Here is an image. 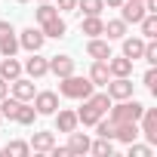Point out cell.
Wrapping results in <instances>:
<instances>
[{"mask_svg":"<svg viewBox=\"0 0 157 157\" xmlns=\"http://www.w3.org/2000/svg\"><path fill=\"white\" fill-rule=\"evenodd\" d=\"M83 102V108L77 111V120H80L83 126H93L96 120H102L105 114H108V108H111V96L108 93H90L86 99H80Z\"/></svg>","mask_w":157,"mask_h":157,"instance_id":"obj_1","label":"cell"},{"mask_svg":"<svg viewBox=\"0 0 157 157\" xmlns=\"http://www.w3.org/2000/svg\"><path fill=\"white\" fill-rule=\"evenodd\" d=\"M142 111H145V105H142V102H136V99H120L117 105H111L108 120H111L114 126H120V123H139Z\"/></svg>","mask_w":157,"mask_h":157,"instance_id":"obj_2","label":"cell"},{"mask_svg":"<svg viewBox=\"0 0 157 157\" xmlns=\"http://www.w3.org/2000/svg\"><path fill=\"white\" fill-rule=\"evenodd\" d=\"M96 86H93V80L90 77H77V74H68V77H59V93L65 96V99H86L90 93H93Z\"/></svg>","mask_w":157,"mask_h":157,"instance_id":"obj_3","label":"cell"},{"mask_svg":"<svg viewBox=\"0 0 157 157\" xmlns=\"http://www.w3.org/2000/svg\"><path fill=\"white\" fill-rule=\"evenodd\" d=\"M132 80L129 77H111V80L105 83V93L111 96V102H120V99H132Z\"/></svg>","mask_w":157,"mask_h":157,"instance_id":"obj_4","label":"cell"},{"mask_svg":"<svg viewBox=\"0 0 157 157\" xmlns=\"http://www.w3.org/2000/svg\"><path fill=\"white\" fill-rule=\"evenodd\" d=\"M139 136L148 139V145H157V108H145L139 117Z\"/></svg>","mask_w":157,"mask_h":157,"instance_id":"obj_5","label":"cell"},{"mask_svg":"<svg viewBox=\"0 0 157 157\" xmlns=\"http://www.w3.org/2000/svg\"><path fill=\"white\" fill-rule=\"evenodd\" d=\"M43 43H46V37H43V31H40V28H25V31L19 34V49L40 52V49H43Z\"/></svg>","mask_w":157,"mask_h":157,"instance_id":"obj_6","label":"cell"},{"mask_svg":"<svg viewBox=\"0 0 157 157\" xmlns=\"http://www.w3.org/2000/svg\"><path fill=\"white\" fill-rule=\"evenodd\" d=\"M22 71L31 77V80H40V77H46V74H49V59H43L40 52H31V59L22 65Z\"/></svg>","mask_w":157,"mask_h":157,"instance_id":"obj_7","label":"cell"},{"mask_svg":"<svg viewBox=\"0 0 157 157\" xmlns=\"http://www.w3.org/2000/svg\"><path fill=\"white\" fill-rule=\"evenodd\" d=\"M34 111L37 114H56L59 111V96L56 93H49V90H43V93H34Z\"/></svg>","mask_w":157,"mask_h":157,"instance_id":"obj_8","label":"cell"},{"mask_svg":"<svg viewBox=\"0 0 157 157\" xmlns=\"http://www.w3.org/2000/svg\"><path fill=\"white\" fill-rule=\"evenodd\" d=\"M142 16H145V3H142V0H123V3H120V19L126 25H139Z\"/></svg>","mask_w":157,"mask_h":157,"instance_id":"obj_9","label":"cell"},{"mask_svg":"<svg viewBox=\"0 0 157 157\" xmlns=\"http://www.w3.org/2000/svg\"><path fill=\"white\" fill-rule=\"evenodd\" d=\"M10 93L19 99V102H31L34 99V80L31 77H16V80H10Z\"/></svg>","mask_w":157,"mask_h":157,"instance_id":"obj_10","label":"cell"},{"mask_svg":"<svg viewBox=\"0 0 157 157\" xmlns=\"http://www.w3.org/2000/svg\"><path fill=\"white\" fill-rule=\"evenodd\" d=\"M86 56H90L93 62H108V59H111V46H108V40L90 37V43H86Z\"/></svg>","mask_w":157,"mask_h":157,"instance_id":"obj_11","label":"cell"},{"mask_svg":"<svg viewBox=\"0 0 157 157\" xmlns=\"http://www.w3.org/2000/svg\"><path fill=\"white\" fill-rule=\"evenodd\" d=\"M80 126V120H77V111H68V108H59L56 111V129L59 132H71Z\"/></svg>","mask_w":157,"mask_h":157,"instance_id":"obj_12","label":"cell"},{"mask_svg":"<svg viewBox=\"0 0 157 157\" xmlns=\"http://www.w3.org/2000/svg\"><path fill=\"white\" fill-rule=\"evenodd\" d=\"M0 77H3L6 83L16 80V77H22V62L16 56H3V59H0Z\"/></svg>","mask_w":157,"mask_h":157,"instance_id":"obj_13","label":"cell"},{"mask_svg":"<svg viewBox=\"0 0 157 157\" xmlns=\"http://www.w3.org/2000/svg\"><path fill=\"white\" fill-rule=\"evenodd\" d=\"M49 74H56V77L74 74V59H71V56H52V59H49Z\"/></svg>","mask_w":157,"mask_h":157,"instance_id":"obj_14","label":"cell"},{"mask_svg":"<svg viewBox=\"0 0 157 157\" xmlns=\"http://www.w3.org/2000/svg\"><path fill=\"white\" fill-rule=\"evenodd\" d=\"M68 151H71V154H90V136L71 129V132H68Z\"/></svg>","mask_w":157,"mask_h":157,"instance_id":"obj_15","label":"cell"},{"mask_svg":"<svg viewBox=\"0 0 157 157\" xmlns=\"http://www.w3.org/2000/svg\"><path fill=\"white\" fill-rule=\"evenodd\" d=\"M40 31H43V37H65V31H68V25H65V19L62 16H52V19H46L43 25H40Z\"/></svg>","mask_w":157,"mask_h":157,"instance_id":"obj_16","label":"cell"},{"mask_svg":"<svg viewBox=\"0 0 157 157\" xmlns=\"http://www.w3.org/2000/svg\"><path fill=\"white\" fill-rule=\"evenodd\" d=\"M108 71H111V77H129L132 74V59H126V56H111L108 59Z\"/></svg>","mask_w":157,"mask_h":157,"instance_id":"obj_17","label":"cell"},{"mask_svg":"<svg viewBox=\"0 0 157 157\" xmlns=\"http://www.w3.org/2000/svg\"><path fill=\"white\" fill-rule=\"evenodd\" d=\"M90 80H93V86H105V83L111 80L108 62H93V68H90Z\"/></svg>","mask_w":157,"mask_h":157,"instance_id":"obj_18","label":"cell"},{"mask_svg":"<svg viewBox=\"0 0 157 157\" xmlns=\"http://www.w3.org/2000/svg\"><path fill=\"white\" fill-rule=\"evenodd\" d=\"M80 31H83L86 37H99V34L105 31V22H102V16H83V22H80Z\"/></svg>","mask_w":157,"mask_h":157,"instance_id":"obj_19","label":"cell"},{"mask_svg":"<svg viewBox=\"0 0 157 157\" xmlns=\"http://www.w3.org/2000/svg\"><path fill=\"white\" fill-rule=\"evenodd\" d=\"M142 49H145V37H123V56L126 59H142Z\"/></svg>","mask_w":157,"mask_h":157,"instance_id":"obj_20","label":"cell"},{"mask_svg":"<svg viewBox=\"0 0 157 157\" xmlns=\"http://www.w3.org/2000/svg\"><path fill=\"white\" fill-rule=\"evenodd\" d=\"M108 40H123L126 37V22L123 19H111V22H105V31H102Z\"/></svg>","mask_w":157,"mask_h":157,"instance_id":"obj_21","label":"cell"},{"mask_svg":"<svg viewBox=\"0 0 157 157\" xmlns=\"http://www.w3.org/2000/svg\"><path fill=\"white\" fill-rule=\"evenodd\" d=\"M114 139H120L123 145L136 142L139 139V123H120V126H114Z\"/></svg>","mask_w":157,"mask_h":157,"instance_id":"obj_22","label":"cell"},{"mask_svg":"<svg viewBox=\"0 0 157 157\" xmlns=\"http://www.w3.org/2000/svg\"><path fill=\"white\" fill-rule=\"evenodd\" d=\"M52 145H56V136L52 132H34V139H31V148L40 151V154H49Z\"/></svg>","mask_w":157,"mask_h":157,"instance_id":"obj_23","label":"cell"},{"mask_svg":"<svg viewBox=\"0 0 157 157\" xmlns=\"http://www.w3.org/2000/svg\"><path fill=\"white\" fill-rule=\"evenodd\" d=\"M139 25H142V37L145 40H154L157 37V13H145Z\"/></svg>","mask_w":157,"mask_h":157,"instance_id":"obj_24","label":"cell"},{"mask_svg":"<svg viewBox=\"0 0 157 157\" xmlns=\"http://www.w3.org/2000/svg\"><path fill=\"white\" fill-rule=\"evenodd\" d=\"M37 117H40V114L34 111V105L22 102V105H19V114H16V123H22V126H31V123H34Z\"/></svg>","mask_w":157,"mask_h":157,"instance_id":"obj_25","label":"cell"},{"mask_svg":"<svg viewBox=\"0 0 157 157\" xmlns=\"http://www.w3.org/2000/svg\"><path fill=\"white\" fill-rule=\"evenodd\" d=\"M90 154H96V157H111V154H114L111 139H102V136H99V142H90Z\"/></svg>","mask_w":157,"mask_h":157,"instance_id":"obj_26","label":"cell"},{"mask_svg":"<svg viewBox=\"0 0 157 157\" xmlns=\"http://www.w3.org/2000/svg\"><path fill=\"white\" fill-rule=\"evenodd\" d=\"M77 10H80L83 16H102L105 3L102 0H77Z\"/></svg>","mask_w":157,"mask_h":157,"instance_id":"obj_27","label":"cell"},{"mask_svg":"<svg viewBox=\"0 0 157 157\" xmlns=\"http://www.w3.org/2000/svg\"><path fill=\"white\" fill-rule=\"evenodd\" d=\"M31 154V145L28 142H10L3 148V157H28Z\"/></svg>","mask_w":157,"mask_h":157,"instance_id":"obj_28","label":"cell"},{"mask_svg":"<svg viewBox=\"0 0 157 157\" xmlns=\"http://www.w3.org/2000/svg\"><path fill=\"white\" fill-rule=\"evenodd\" d=\"M34 16H37V22L43 25L46 19H52V16H59V10H56V3H52V0H46V3H40V6L34 10Z\"/></svg>","mask_w":157,"mask_h":157,"instance_id":"obj_29","label":"cell"},{"mask_svg":"<svg viewBox=\"0 0 157 157\" xmlns=\"http://www.w3.org/2000/svg\"><path fill=\"white\" fill-rule=\"evenodd\" d=\"M19 52V37H6V40H0V56H16Z\"/></svg>","mask_w":157,"mask_h":157,"instance_id":"obj_30","label":"cell"},{"mask_svg":"<svg viewBox=\"0 0 157 157\" xmlns=\"http://www.w3.org/2000/svg\"><path fill=\"white\" fill-rule=\"evenodd\" d=\"M93 126H96V132H99L102 139H114V123H111V120H105V117H102V120H96Z\"/></svg>","mask_w":157,"mask_h":157,"instance_id":"obj_31","label":"cell"},{"mask_svg":"<svg viewBox=\"0 0 157 157\" xmlns=\"http://www.w3.org/2000/svg\"><path fill=\"white\" fill-rule=\"evenodd\" d=\"M142 59L148 65H157V43L154 40H145V49H142Z\"/></svg>","mask_w":157,"mask_h":157,"instance_id":"obj_32","label":"cell"},{"mask_svg":"<svg viewBox=\"0 0 157 157\" xmlns=\"http://www.w3.org/2000/svg\"><path fill=\"white\" fill-rule=\"evenodd\" d=\"M129 157H151V145H139V142H129Z\"/></svg>","mask_w":157,"mask_h":157,"instance_id":"obj_33","label":"cell"},{"mask_svg":"<svg viewBox=\"0 0 157 157\" xmlns=\"http://www.w3.org/2000/svg\"><path fill=\"white\" fill-rule=\"evenodd\" d=\"M142 80H145V86H148L151 93H157V71H154V65L145 71V77H142Z\"/></svg>","mask_w":157,"mask_h":157,"instance_id":"obj_34","label":"cell"},{"mask_svg":"<svg viewBox=\"0 0 157 157\" xmlns=\"http://www.w3.org/2000/svg\"><path fill=\"white\" fill-rule=\"evenodd\" d=\"M56 10L59 13H71V10H77V0H56Z\"/></svg>","mask_w":157,"mask_h":157,"instance_id":"obj_35","label":"cell"},{"mask_svg":"<svg viewBox=\"0 0 157 157\" xmlns=\"http://www.w3.org/2000/svg\"><path fill=\"white\" fill-rule=\"evenodd\" d=\"M16 34V28L10 25V22H3V19H0V40H6V37H13Z\"/></svg>","mask_w":157,"mask_h":157,"instance_id":"obj_36","label":"cell"},{"mask_svg":"<svg viewBox=\"0 0 157 157\" xmlns=\"http://www.w3.org/2000/svg\"><path fill=\"white\" fill-rule=\"evenodd\" d=\"M52 157H71V151H68V145L65 148H59V145H52V151H49Z\"/></svg>","mask_w":157,"mask_h":157,"instance_id":"obj_37","label":"cell"},{"mask_svg":"<svg viewBox=\"0 0 157 157\" xmlns=\"http://www.w3.org/2000/svg\"><path fill=\"white\" fill-rule=\"evenodd\" d=\"M3 96H10V83L3 80V77H0V99H3Z\"/></svg>","mask_w":157,"mask_h":157,"instance_id":"obj_38","label":"cell"},{"mask_svg":"<svg viewBox=\"0 0 157 157\" xmlns=\"http://www.w3.org/2000/svg\"><path fill=\"white\" fill-rule=\"evenodd\" d=\"M102 3H105V6H111V10H120L123 0H102Z\"/></svg>","mask_w":157,"mask_h":157,"instance_id":"obj_39","label":"cell"},{"mask_svg":"<svg viewBox=\"0 0 157 157\" xmlns=\"http://www.w3.org/2000/svg\"><path fill=\"white\" fill-rule=\"evenodd\" d=\"M16 3H28V0H16Z\"/></svg>","mask_w":157,"mask_h":157,"instance_id":"obj_40","label":"cell"},{"mask_svg":"<svg viewBox=\"0 0 157 157\" xmlns=\"http://www.w3.org/2000/svg\"><path fill=\"white\" fill-rule=\"evenodd\" d=\"M40 3H46V0H40Z\"/></svg>","mask_w":157,"mask_h":157,"instance_id":"obj_41","label":"cell"},{"mask_svg":"<svg viewBox=\"0 0 157 157\" xmlns=\"http://www.w3.org/2000/svg\"><path fill=\"white\" fill-rule=\"evenodd\" d=\"M0 123H3V117H0Z\"/></svg>","mask_w":157,"mask_h":157,"instance_id":"obj_42","label":"cell"}]
</instances>
